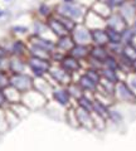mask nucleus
<instances>
[{"mask_svg": "<svg viewBox=\"0 0 136 151\" xmlns=\"http://www.w3.org/2000/svg\"><path fill=\"white\" fill-rule=\"evenodd\" d=\"M59 65L62 67L65 72L69 73L73 77L76 73H78L82 68V64H81V60L76 59L74 57H72L71 54H64L62 60L59 62Z\"/></svg>", "mask_w": 136, "mask_h": 151, "instance_id": "9", "label": "nucleus"}, {"mask_svg": "<svg viewBox=\"0 0 136 151\" xmlns=\"http://www.w3.org/2000/svg\"><path fill=\"white\" fill-rule=\"evenodd\" d=\"M12 30H13L14 33H18V34H25V33L28 32V28H25V27H20V25H17V27H14Z\"/></svg>", "mask_w": 136, "mask_h": 151, "instance_id": "31", "label": "nucleus"}, {"mask_svg": "<svg viewBox=\"0 0 136 151\" xmlns=\"http://www.w3.org/2000/svg\"><path fill=\"white\" fill-rule=\"evenodd\" d=\"M39 12H40V14L43 17H48L49 15V8L47 6V5H42L40 8H39Z\"/></svg>", "mask_w": 136, "mask_h": 151, "instance_id": "32", "label": "nucleus"}, {"mask_svg": "<svg viewBox=\"0 0 136 151\" xmlns=\"http://www.w3.org/2000/svg\"><path fill=\"white\" fill-rule=\"evenodd\" d=\"M57 15L68 18L73 20L74 23H78L79 20H82L84 18V12L81 6L76 5V4L72 3H63L62 5L58 6V13Z\"/></svg>", "mask_w": 136, "mask_h": 151, "instance_id": "3", "label": "nucleus"}, {"mask_svg": "<svg viewBox=\"0 0 136 151\" xmlns=\"http://www.w3.org/2000/svg\"><path fill=\"white\" fill-rule=\"evenodd\" d=\"M132 68H134V70L136 72V60H134V63H132Z\"/></svg>", "mask_w": 136, "mask_h": 151, "instance_id": "37", "label": "nucleus"}, {"mask_svg": "<svg viewBox=\"0 0 136 151\" xmlns=\"http://www.w3.org/2000/svg\"><path fill=\"white\" fill-rule=\"evenodd\" d=\"M5 57H10L9 55V52L6 48H4L3 45H0V58H5Z\"/></svg>", "mask_w": 136, "mask_h": 151, "instance_id": "33", "label": "nucleus"}, {"mask_svg": "<svg viewBox=\"0 0 136 151\" xmlns=\"http://www.w3.org/2000/svg\"><path fill=\"white\" fill-rule=\"evenodd\" d=\"M27 65H28V69L30 70L33 77L42 78V77H45V76L48 74L50 67H52V62H50L49 59L37 58V57L28 55Z\"/></svg>", "mask_w": 136, "mask_h": 151, "instance_id": "1", "label": "nucleus"}, {"mask_svg": "<svg viewBox=\"0 0 136 151\" xmlns=\"http://www.w3.org/2000/svg\"><path fill=\"white\" fill-rule=\"evenodd\" d=\"M127 84H129V87L132 89V91H134V89H136V76H134V77L130 79V82Z\"/></svg>", "mask_w": 136, "mask_h": 151, "instance_id": "34", "label": "nucleus"}, {"mask_svg": "<svg viewBox=\"0 0 136 151\" xmlns=\"http://www.w3.org/2000/svg\"><path fill=\"white\" fill-rule=\"evenodd\" d=\"M77 84L84 93H95L98 89V84L95 83L90 77H87L84 73H82L77 79Z\"/></svg>", "mask_w": 136, "mask_h": 151, "instance_id": "16", "label": "nucleus"}, {"mask_svg": "<svg viewBox=\"0 0 136 151\" xmlns=\"http://www.w3.org/2000/svg\"><path fill=\"white\" fill-rule=\"evenodd\" d=\"M73 45H74V42L72 39L71 34L57 38V40H55V50L60 52L62 54H68L69 50L73 48Z\"/></svg>", "mask_w": 136, "mask_h": 151, "instance_id": "15", "label": "nucleus"}, {"mask_svg": "<svg viewBox=\"0 0 136 151\" xmlns=\"http://www.w3.org/2000/svg\"><path fill=\"white\" fill-rule=\"evenodd\" d=\"M4 93H5V97H6V101H8V105H14V103H18V102H22V93L18 92L15 88L13 87H6L4 89Z\"/></svg>", "mask_w": 136, "mask_h": 151, "instance_id": "21", "label": "nucleus"}, {"mask_svg": "<svg viewBox=\"0 0 136 151\" xmlns=\"http://www.w3.org/2000/svg\"><path fill=\"white\" fill-rule=\"evenodd\" d=\"M124 3V0H109V4L111 6H116V5H121Z\"/></svg>", "mask_w": 136, "mask_h": 151, "instance_id": "35", "label": "nucleus"}, {"mask_svg": "<svg viewBox=\"0 0 136 151\" xmlns=\"http://www.w3.org/2000/svg\"><path fill=\"white\" fill-rule=\"evenodd\" d=\"M74 115H76L77 126L83 127V129H87V130L95 129V119H93V113L77 107L76 110H74Z\"/></svg>", "mask_w": 136, "mask_h": 151, "instance_id": "8", "label": "nucleus"}, {"mask_svg": "<svg viewBox=\"0 0 136 151\" xmlns=\"http://www.w3.org/2000/svg\"><path fill=\"white\" fill-rule=\"evenodd\" d=\"M0 70L9 72V57H5V58H0Z\"/></svg>", "mask_w": 136, "mask_h": 151, "instance_id": "29", "label": "nucleus"}, {"mask_svg": "<svg viewBox=\"0 0 136 151\" xmlns=\"http://www.w3.org/2000/svg\"><path fill=\"white\" fill-rule=\"evenodd\" d=\"M52 98L54 100V102H57L59 106H63V107H68L72 101L67 88L60 87V86H54L52 91Z\"/></svg>", "mask_w": 136, "mask_h": 151, "instance_id": "11", "label": "nucleus"}, {"mask_svg": "<svg viewBox=\"0 0 136 151\" xmlns=\"http://www.w3.org/2000/svg\"><path fill=\"white\" fill-rule=\"evenodd\" d=\"M91 43L93 45L107 47V44H109V40H107V35H106L105 28H100V29L91 30Z\"/></svg>", "mask_w": 136, "mask_h": 151, "instance_id": "17", "label": "nucleus"}, {"mask_svg": "<svg viewBox=\"0 0 136 151\" xmlns=\"http://www.w3.org/2000/svg\"><path fill=\"white\" fill-rule=\"evenodd\" d=\"M109 111L110 108L109 106L106 105L105 102H102L101 100H93V110H92V113L97 117H101L104 120H107V116H109Z\"/></svg>", "mask_w": 136, "mask_h": 151, "instance_id": "20", "label": "nucleus"}, {"mask_svg": "<svg viewBox=\"0 0 136 151\" xmlns=\"http://www.w3.org/2000/svg\"><path fill=\"white\" fill-rule=\"evenodd\" d=\"M65 88H67V91H68V93H69V96H71V98H73V100H78L79 97H82L83 94H84V92L81 89V87L77 84V82H71L68 84V86H65Z\"/></svg>", "mask_w": 136, "mask_h": 151, "instance_id": "24", "label": "nucleus"}, {"mask_svg": "<svg viewBox=\"0 0 136 151\" xmlns=\"http://www.w3.org/2000/svg\"><path fill=\"white\" fill-rule=\"evenodd\" d=\"M72 0H64V3H71Z\"/></svg>", "mask_w": 136, "mask_h": 151, "instance_id": "39", "label": "nucleus"}, {"mask_svg": "<svg viewBox=\"0 0 136 151\" xmlns=\"http://www.w3.org/2000/svg\"><path fill=\"white\" fill-rule=\"evenodd\" d=\"M84 74L87 76V77H90L91 79L95 83L97 84H100V82L102 81V78H101V73H100V69H95V68H87L86 70L83 72Z\"/></svg>", "mask_w": 136, "mask_h": 151, "instance_id": "27", "label": "nucleus"}, {"mask_svg": "<svg viewBox=\"0 0 136 151\" xmlns=\"http://www.w3.org/2000/svg\"><path fill=\"white\" fill-rule=\"evenodd\" d=\"M105 30H106L109 44H121V32L111 29V28H105Z\"/></svg>", "mask_w": 136, "mask_h": 151, "instance_id": "25", "label": "nucleus"}, {"mask_svg": "<svg viewBox=\"0 0 136 151\" xmlns=\"http://www.w3.org/2000/svg\"><path fill=\"white\" fill-rule=\"evenodd\" d=\"M9 86H10V73L0 70V88L5 89Z\"/></svg>", "mask_w": 136, "mask_h": 151, "instance_id": "28", "label": "nucleus"}, {"mask_svg": "<svg viewBox=\"0 0 136 151\" xmlns=\"http://www.w3.org/2000/svg\"><path fill=\"white\" fill-rule=\"evenodd\" d=\"M69 34H71L74 44H83V45L91 44V30L86 25L77 24Z\"/></svg>", "mask_w": 136, "mask_h": 151, "instance_id": "6", "label": "nucleus"}, {"mask_svg": "<svg viewBox=\"0 0 136 151\" xmlns=\"http://www.w3.org/2000/svg\"><path fill=\"white\" fill-rule=\"evenodd\" d=\"M8 105V101H6V97H5V93H4V89L0 88V108L4 110Z\"/></svg>", "mask_w": 136, "mask_h": 151, "instance_id": "30", "label": "nucleus"}, {"mask_svg": "<svg viewBox=\"0 0 136 151\" xmlns=\"http://www.w3.org/2000/svg\"><path fill=\"white\" fill-rule=\"evenodd\" d=\"M77 107L82 108V110H86V111L92 113V110H93V100H92V98H90L86 93H84L82 97H79L78 100H77Z\"/></svg>", "mask_w": 136, "mask_h": 151, "instance_id": "23", "label": "nucleus"}, {"mask_svg": "<svg viewBox=\"0 0 136 151\" xmlns=\"http://www.w3.org/2000/svg\"><path fill=\"white\" fill-rule=\"evenodd\" d=\"M30 45L37 47L42 50L47 52V53L52 54L53 52H55V42L47 39L44 37H39V35H32L30 37Z\"/></svg>", "mask_w": 136, "mask_h": 151, "instance_id": "10", "label": "nucleus"}, {"mask_svg": "<svg viewBox=\"0 0 136 151\" xmlns=\"http://www.w3.org/2000/svg\"><path fill=\"white\" fill-rule=\"evenodd\" d=\"M132 32L135 33V35H136V20H135V23H134V27H132Z\"/></svg>", "mask_w": 136, "mask_h": 151, "instance_id": "36", "label": "nucleus"}, {"mask_svg": "<svg viewBox=\"0 0 136 151\" xmlns=\"http://www.w3.org/2000/svg\"><path fill=\"white\" fill-rule=\"evenodd\" d=\"M100 73H101L102 81L110 82V83H112V84H116L117 82H119V76H117V70H112V69L102 67V68L100 69Z\"/></svg>", "mask_w": 136, "mask_h": 151, "instance_id": "22", "label": "nucleus"}, {"mask_svg": "<svg viewBox=\"0 0 136 151\" xmlns=\"http://www.w3.org/2000/svg\"><path fill=\"white\" fill-rule=\"evenodd\" d=\"M72 57H74L76 59L78 60H84V59H88L90 57V45H83V44H74L73 48L69 50V53Z\"/></svg>", "mask_w": 136, "mask_h": 151, "instance_id": "18", "label": "nucleus"}, {"mask_svg": "<svg viewBox=\"0 0 136 151\" xmlns=\"http://www.w3.org/2000/svg\"><path fill=\"white\" fill-rule=\"evenodd\" d=\"M47 27H48L49 32H52L57 38H60V37H63V35L69 34L68 29L63 25V23L60 22L57 17L49 18L48 22H47Z\"/></svg>", "mask_w": 136, "mask_h": 151, "instance_id": "12", "label": "nucleus"}, {"mask_svg": "<svg viewBox=\"0 0 136 151\" xmlns=\"http://www.w3.org/2000/svg\"><path fill=\"white\" fill-rule=\"evenodd\" d=\"M110 54L107 47H101V45H92L90 47V57L93 59L98 60L104 64V60L107 58V55Z\"/></svg>", "mask_w": 136, "mask_h": 151, "instance_id": "19", "label": "nucleus"}, {"mask_svg": "<svg viewBox=\"0 0 136 151\" xmlns=\"http://www.w3.org/2000/svg\"><path fill=\"white\" fill-rule=\"evenodd\" d=\"M10 87L15 88L22 94L27 93L34 88V77L27 72L10 74Z\"/></svg>", "mask_w": 136, "mask_h": 151, "instance_id": "2", "label": "nucleus"}, {"mask_svg": "<svg viewBox=\"0 0 136 151\" xmlns=\"http://www.w3.org/2000/svg\"><path fill=\"white\" fill-rule=\"evenodd\" d=\"M104 68H109V69H112V70H119L120 63H119V60H117V58L115 55L109 54L107 58L104 60Z\"/></svg>", "mask_w": 136, "mask_h": 151, "instance_id": "26", "label": "nucleus"}, {"mask_svg": "<svg viewBox=\"0 0 136 151\" xmlns=\"http://www.w3.org/2000/svg\"><path fill=\"white\" fill-rule=\"evenodd\" d=\"M27 68V59L22 57H9V73L10 74L25 73Z\"/></svg>", "mask_w": 136, "mask_h": 151, "instance_id": "14", "label": "nucleus"}, {"mask_svg": "<svg viewBox=\"0 0 136 151\" xmlns=\"http://www.w3.org/2000/svg\"><path fill=\"white\" fill-rule=\"evenodd\" d=\"M4 14H5V13H4V12H3V10H1V9H0V18H1V17H3V15H4Z\"/></svg>", "mask_w": 136, "mask_h": 151, "instance_id": "38", "label": "nucleus"}, {"mask_svg": "<svg viewBox=\"0 0 136 151\" xmlns=\"http://www.w3.org/2000/svg\"><path fill=\"white\" fill-rule=\"evenodd\" d=\"M48 77L52 79V81L55 83V86H60V87H65L71 83L73 79H72V76L67 73L65 70L60 67V65H53L50 67L49 72H48Z\"/></svg>", "mask_w": 136, "mask_h": 151, "instance_id": "4", "label": "nucleus"}, {"mask_svg": "<svg viewBox=\"0 0 136 151\" xmlns=\"http://www.w3.org/2000/svg\"><path fill=\"white\" fill-rule=\"evenodd\" d=\"M22 102L29 110H32V108H39L45 105L47 97L39 93L38 91H35V89H32V91L22 94Z\"/></svg>", "mask_w": 136, "mask_h": 151, "instance_id": "5", "label": "nucleus"}, {"mask_svg": "<svg viewBox=\"0 0 136 151\" xmlns=\"http://www.w3.org/2000/svg\"><path fill=\"white\" fill-rule=\"evenodd\" d=\"M114 94L119 97L121 101H125V102H135L136 101L135 92L129 87L127 83L122 82V81H119L115 84Z\"/></svg>", "mask_w": 136, "mask_h": 151, "instance_id": "7", "label": "nucleus"}, {"mask_svg": "<svg viewBox=\"0 0 136 151\" xmlns=\"http://www.w3.org/2000/svg\"><path fill=\"white\" fill-rule=\"evenodd\" d=\"M6 49L10 57H22V58H24L29 53V47L25 44V42H23L20 39L14 40L10 44V48H6Z\"/></svg>", "mask_w": 136, "mask_h": 151, "instance_id": "13", "label": "nucleus"}]
</instances>
